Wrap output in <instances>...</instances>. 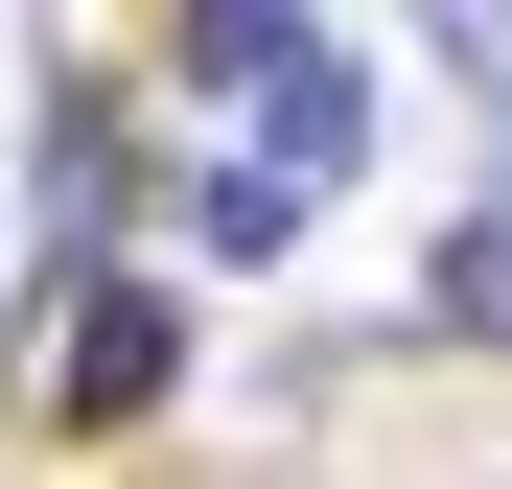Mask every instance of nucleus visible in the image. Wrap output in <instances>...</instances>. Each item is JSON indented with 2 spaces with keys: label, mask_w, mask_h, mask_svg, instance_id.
<instances>
[{
  "label": "nucleus",
  "mask_w": 512,
  "mask_h": 489,
  "mask_svg": "<svg viewBox=\"0 0 512 489\" xmlns=\"http://www.w3.org/2000/svg\"><path fill=\"white\" fill-rule=\"evenodd\" d=\"M24 187H47V257H94V233L140 210V140H117L94 94H47V140H24Z\"/></svg>",
  "instance_id": "nucleus-3"
},
{
  "label": "nucleus",
  "mask_w": 512,
  "mask_h": 489,
  "mask_svg": "<svg viewBox=\"0 0 512 489\" xmlns=\"http://www.w3.org/2000/svg\"><path fill=\"white\" fill-rule=\"evenodd\" d=\"M163 396H187V303L140 257H47V326H24V420L47 443H140Z\"/></svg>",
  "instance_id": "nucleus-1"
},
{
  "label": "nucleus",
  "mask_w": 512,
  "mask_h": 489,
  "mask_svg": "<svg viewBox=\"0 0 512 489\" xmlns=\"http://www.w3.org/2000/svg\"><path fill=\"white\" fill-rule=\"evenodd\" d=\"M210 117H233V163H280V187H350V163H373V70H350V47L280 0V24L210 70Z\"/></svg>",
  "instance_id": "nucleus-2"
},
{
  "label": "nucleus",
  "mask_w": 512,
  "mask_h": 489,
  "mask_svg": "<svg viewBox=\"0 0 512 489\" xmlns=\"http://www.w3.org/2000/svg\"><path fill=\"white\" fill-rule=\"evenodd\" d=\"M419 326H443V350H512V187L419 233Z\"/></svg>",
  "instance_id": "nucleus-5"
},
{
  "label": "nucleus",
  "mask_w": 512,
  "mask_h": 489,
  "mask_svg": "<svg viewBox=\"0 0 512 489\" xmlns=\"http://www.w3.org/2000/svg\"><path fill=\"white\" fill-rule=\"evenodd\" d=\"M303 210H326V187H280V163H233V140L187 163V257H233V280H280V257H303Z\"/></svg>",
  "instance_id": "nucleus-4"
}]
</instances>
